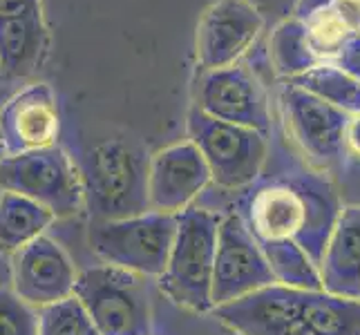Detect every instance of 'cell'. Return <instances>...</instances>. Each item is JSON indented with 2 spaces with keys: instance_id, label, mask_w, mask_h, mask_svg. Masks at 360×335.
Instances as JSON below:
<instances>
[{
  "instance_id": "obj_29",
  "label": "cell",
  "mask_w": 360,
  "mask_h": 335,
  "mask_svg": "<svg viewBox=\"0 0 360 335\" xmlns=\"http://www.w3.org/2000/svg\"><path fill=\"white\" fill-rule=\"evenodd\" d=\"M0 143H3V132H0Z\"/></svg>"
},
{
  "instance_id": "obj_3",
  "label": "cell",
  "mask_w": 360,
  "mask_h": 335,
  "mask_svg": "<svg viewBox=\"0 0 360 335\" xmlns=\"http://www.w3.org/2000/svg\"><path fill=\"white\" fill-rule=\"evenodd\" d=\"M148 166L141 147L126 139H105L83 157L81 177L92 221L128 219L150 213Z\"/></svg>"
},
{
  "instance_id": "obj_26",
  "label": "cell",
  "mask_w": 360,
  "mask_h": 335,
  "mask_svg": "<svg viewBox=\"0 0 360 335\" xmlns=\"http://www.w3.org/2000/svg\"><path fill=\"white\" fill-rule=\"evenodd\" d=\"M41 9V0H0V22L27 16Z\"/></svg>"
},
{
  "instance_id": "obj_13",
  "label": "cell",
  "mask_w": 360,
  "mask_h": 335,
  "mask_svg": "<svg viewBox=\"0 0 360 335\" xmlns=\"http://www.w3.org/2000/svg\"><path fill=\"white\" fill-rule=\"evenodd\" d=\"M208 183H213V175L193 141L168 145L150 157L148 197L155 213H184L206 190Z\"/></svg>"
},
{
  "instance_id": "obj_1",
  "label": "cell",
  "mask_w": 360,
  "mask_h": 335,
  "mask_svg": "<svg viewBox=\"0 0 360 335\" xmlns=\"http://www.w3.org/2000/svg\"><path fill=\"white\" fill-rule=\"evenodd\" d=\"M340 210L336 188L316 172L257 179L235 204V215L257 244H297L318 266Z\"/></svg>"
},
{
  "instance_id": "obj_6",
  "label": "cell",
  "mask_w": 360,
  "mask_h": 335,
  "mask_svg": "<svg viewBox=\"0 0 360 335\" xmlns=\"http://www.w3.org/2000/svg\"><path fill=\"white\" fill-rule=\"evenodd\" d=\"M0 190L27 197L56 219L77 215L85 204L81 170L58 145L0 159Z\"/></svg>"
},
{
  "instance_id": "obj_24",
  "label": "cell",
  "mask_w": 360,
  "mask_h": 335,
  "mask_svg": "<svg viewBox=\"0 0 360 335\" xmlns=\"http://www.w3.org/2000/svg\"><path fill=\"white\" fill-rule=\"evenodd\" d=\"M333 63L360 81V32L352 34L349 39H347V43L342 45L340 54L336 56Z\"/></svg>"
},
{
  "instance_id": "obj_19",
  "label": "cell",
  "mask_w": 360,
  "mask_h": 335,
  "mask_svg": "<svg viewBox=\"0 0 360 335\" xmlns=\"http://www.w3.org/2000/svg\"><path fill=\"white\" fill-rule=\"evenodd\" d=\"M287 83L307 90L325 103L347 112L349 117L360 112V81L340 70L336 63H320Z\"/></svg>"
},
{
  "instance_id": "obj_2",
  "label": "cell",
  "mask_w": 360,
  "mask_h": 335,
  "mask_svg": "<svg viewBox=\"0 0 360 335\" xmlns=\"http://www.w3.org/2000/svg\"><path fill=\"white\" fill-rule=\"evenodd\" d=\"M240 335H360V300L273 284L213 311Z\"/></svg>"
},
{
  "instance_id": "obj_15",
  "label": "cell",
  "mask_w": 360,
  "mask_h": 335,
  "mask_svg": "<svg viewBox=\"0 0 360 335\" xmlns=\"http://www.w3.org/2000/svg\"><path fill=\"white\" fill-rule=\"evenodd\" d=\"M58 126L56 96L45 83H34L20 90L0 112V132L7 155L56 145Z\"/></svg>"
},
{
  "instance_id": "obj_25",
  "label": "cell",
  "mask_w": 360,
  "mask_h": 335,
  "mask_svg": "<svg viewBox=\"0 0 360 335\" xmlns=\"http://www.w3.org/2000/svg\"><path fill=\"white\" fill-rule=\"evenodd\" d=\"M331 11L349 34L360 32V0H333Z\"/></svg>"
},
{
  "instance_id": "obj_4",
  "label": "cell",
  "mask_w": 360,
  "mask_h": 335,
  "mask_svg": "<svg viewBox=\"0 0 360 335\" xmlns=\"http://www.w3.org/2000/svg\"><path fill=\"white\" fill-rule=\"evenodd\" d=\"M221 215L191 206L177 215V235L159 289L177 306L195 313L213 311V272Z\"/></svg>"
},
{
  "instance_id": "obj_28",
  "label": "cell",
  "mask_w": 360,
  "mask_h": 335,
  "mask_svg": "<svg viewBox=\"0 0 360 335\" xmlns=\"http://www.w3.org/2000/svg\"><path fill=\"white\" fill-rule=\"evenodd\" d=\"M345 150L360 161V112H358V114H354V117L349 119V123H347Z\"/></svg>"
},
{
  "instance_id": "obj_5",
  "label": "cell",
  "mask_w": 360,
  "mask_h": 335,
  "mask_svg": "<svg viewBox=\"0 0 360 335\" xmlns=\"http://www.w3.org/2000/svg\"><path fill=\"white\" fill-rule=\"evenodd\" d=\"M175 235L177 215L150 210L128 219L92 221L90 246L108 266L159 280L168 266Z\"/></svg>"
},
{
  "instance_id": "obj_18",
  "label": "cell",
  "mask_w": 360,
  "mask_h": 335,
  "mask_svg": "<svg viewBox=\"0 0 360 335\" xmlns=\"http://www.w3.org/2000/svg\"><path fill=\"white\" fill-rule=\"evenodd\" d=\"M56 217L41 204L16 192L0 195V255L14 257L52 226Z\"/></svg>"
},
{
  "instance_id": "obj_7",
  "label": "cell",
  "mask_w": 360,
  "mask_h": 335,
  "mask_svg": "<svg viewBox=\"0 0 360 335\" xmlns=\"http://www.w3.org/2000/svg\"><path fill=\"white\" fill-rule=\"evenodd\" d=\"M74 297L98 335H150V297L146 277L117 266L79 272Z\"/></svg>"
},
{
  "instance_id": "obj_22",
  "label": "cell",
  "mask_w": 360,
  "mask_h": 335,
  "mask_svg": "<svg viewBox=\"0 0 360 335\" xmlns=\"http://www.w3.org/2000/svg\"><path fill=\"white\" fill-rule=\"evenodd\" d=\"M39 335H98L77 297L39 308Z\"/></svg>"
},
{
  "instance_id": "obj_9",
  "label": "cell",
  "mask_w": 360,
  "mask_h": 335,
  "mask_svg": "<svg viewBox=\"0 0 360 335\" xmlns=\"http://www.w3.org/2000/svg\"><path fill=\"white\" fill-rule=\"evenodd\" d=\"M278 284L264 257L262 246L244 226L238 215L221 219L215 272H213V304L224 306L246 295H253L266 287ZM213 308V311H215Z\"/></svg>"
},
{
  "instance_id": "obj_14",
  "label": "cell",
  "mask_w": 360,
  "mask_h": 335,
  "mask_svg": "<svg viewBox=\"0 0 360 335\" xmlns=\"http://www.w3.org/2000/svg\"><path fill=\"white\" fill-rule=\"evenodd\" d=\"M79 272L54 239L39 237L11 257V287L25 304L45 308L74 295Z\"/></svg>"
},
{
  "instance_id": "obj_11",
  "label": "cell",
  "mask_w": 360,
  "mask_h": 335,
  "mask_svg": "<svg viewBox=\"0 0 360 335\" xmlns=\"http://www.w3.org/2000/svg\"><path fill=\"white\" fill-rule=\"evenodd\" d=\"M280 105L291 139L309 161L318 168L336 164L345 152V132L352 117L291 83L282 88Z\"/></svg>"
},
{
  "instance_id": "obj_20",
  "label": "cell",
  "mask_w": 360,
  "mask_h": 335,
  "mask_svg": "<svg viewBox=\"0 0 360 335\" xmlns=\"http://www.w3.org/2000/svg\"><path fill=\"white\" fill-rule=\"evenodd\" d=\"M269 56L276 74L287 81L320 65L311 45H309L304 25L295 18L284 20L273 29L269 39Z\"/></svg>"
},
{
  "instance_id": "obj_23",
  "label": "cell",
  "mask_w": 360,
  "mask_h": 335,
  "mask_svg": "<svg viewBox=\"0 0 360 335\" xmlns=\"http://www.w3.org/2000/svg\"><path fill=\"white\" fill-rule=\"evenodd\" d=\"M0 335H39V311L0 289Z\"/></svg>"
},
{
  "instance_id": "obj_21",
  "label": "cell",
  "mask_w": 360,
  "mask_h": 335,
  "mask_svg": "<svg viewBox=\"0 0 360 335\" xmlns=\"http://www.w3.org/2000/svg\"><path fill=\"white\" fill-rule=\"evenodd\" d=\"M278 284L300 291H320V266L309 257L300 246L291 242L259 244Z\"/></svg>"
},
{
  "instance_id": "obj_8",
  "label": "cell",
  "mask_w": 360,
  "mask_h": 335,
  "mask_svg": "<svg viewBox=\"0 0 360 335\" xmlns=\"http://www.w3.org/2000/svg\"><path fill=\"white\" fill-rule=\"evenodd\" d=\"M188 141L208 164L213 183L224 190H244L262 175L269 155L266 134L235 126L195 110L188 114Z\"/></svg>"
},
{
  "instance_id": "obj_10",
  "label": "cell",
  "mask_w": 360,
  "mask_h": 335,
  "mask_svg": "<svg viewBox=\"0 0 360 335\" xmlns=\"http://www.w3.org/2000/svg\"><path fill=\"white\" fill-rule=\"evenodd\" d=\"M195 110L264 134L271 128L266 92L255 74L242 63L221 70H202L195 83Z\"/></svg>"
},
{
  "instance_id": "obj_12",
  "label": "cell",
  "mask_w": 360,
  "mask_h": 335,
  "mask_svg": "<svg viewBox=\"0 0 360 335\" xmlns=\"http://www.w3.org/2000/svg\"><path fill=\"white\" fill-rule=\"evenodd\" d=\"M264 29V16L248 0H217L197 22L195 54L202 70L240 63Z\"/></svg>"
},
{
  "instance_id": "obj_27",
  "label": "cell",
  "mask_w": 360,
  "mask_h": 335,
  "mask_svg": "<svg viewBox=\"0 0 360 335\" xmlns=\"http://www.w3.org/2000/svg\"><path fill=\"white\" fill-rule=\"evenodd\" d=\"M331 5V0H297L295 9H293V18L307 22L311 16L320 14L322 9H327Z\"/></svg>"
},
{
  "instance_id": "obj_17",
  "label": "cell",
  "mask_w": 360,
  "mask_h": 335,
  "mask_svg": "<svg viewBox=\"0 0 360 335\" xmlns=\"http://www.w3.org/2000/svg\"><path fill=\"white\" fill-rule=\"evenodd\" d=\"M49 45L43 9L0 22V77L27 79L43 65Z\"/></svg>"
},
{
  "instance_id": "obj_16",
  "label": "cell",
  "mask_w": 360,
  "mask_h": 335,
  "mask_svg": "<svg viewBox=\"0 0 360 335\" xmlns=\"http://www.w3.org/2000/svg\"><path fill=\"white\" fill-rule=\"evenodd\" d=\"M322 291L360 300V206H345L320 259Z\"/></svg>"
}]
</instances>
